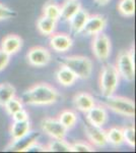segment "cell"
Listing matches in <instances>:
<instances>
[{
    "mask_svg": "<svg viewBox=\"0 0 136 153\" xmlns=\"http://www.w3.org/2000/svg\"><path fill=\"white\" fill-rule=\"evenodd\" d=\"M59 97L56 88L47 83H39L24 93L21 101L28 105H51L56 103Z\"/></svg>",
    "mask_w": 136,
    "mask_h": 153,
    "instance_id": "1",
    "label": "cell"
},
{
    "mask_svg": "<svg viewBox=\"0 0 136 153\" xmlns=\"http://www.w3.org/2000/svg\"><path fill=\"white\" fill-rule=\"evenodd\" d=\"M59 62L61 63V65L68 68L77 76V79H81V80H87L93 73V61L86 56H65V57L59 58Z\"/></svg>",
    "mask_w": 136,
    "mask_h": 153,
    "instance_id": "2",
    "label": "cell"
},
{
    "mask_svg": "<svg viewBox=\"0 0 136 153\" xmlns=\"http://www.w3.org/2000/svg\"><path fill=\"white\" fill-rule=\"evenodd\" d=\"M100 90L104 97L114 95L120 83V75L114 65H105L100 75Z\"/></svg>",
    "mask_w": 136,
    "mask_h": 153,
    "instance_id": "3",
    "label": "cell"
},
{
    "mask_svg": "<svg viewBox=\"0 0 136 153\" xmlns=\"http://www.w3.org/2000/svg\"><path fill=\"white\" fill-rule=\"evenodd\" d=\"M116 68L120 76L127 82H133L135 78V65H134V46L130 50L120 51L116 60Z\"/></svg>",
    "mask_w": 136,
    "mask_h": 153,
    "instance_id": "4",
    "label": "cell"
},
{
    "mask_svg": "<svg viewBox=\"0 0 136 153\" xmlns=\"http://www.w3.org/2000/svg\"><path fill=\"white\" fill-rule=\"evenodd\" d=\"M105 104L112 111L126 117H134L135 105L133 100L122 96H109L105 97Z\"/></svg>",
    "mask_w": 136,
    "mask_h": 153,
    "instance_id": "5",
    "label": "cell"
},
{
    "mask_svg": "<svg viewBox=\"0 0 136 153\" xmlns=\"http://www.w3.org/2000/svg\"><path fill=\"white\" fill-rule=\"evenodd\" d=\"M112 44L110 38L103 32L93 36L91 41V50L95 57L100 61H106L110 57Z\"/></svg>",
    "mask_w": 136,
    "mask_h": 153,
    "instance_id": "6",
    "label": "cell"
},
{
    "mask_svg": "<svg viewBox=\"0 0 136 153\" xmlns=\"http://www.w3.org/2000/svg\"><path fill=\"white\" fill-rule=\"evenodd\" d=\"M41 128L43 132L50 136L52 139H65L67 135V129L59 122L58 118L46 117L42 120Z\"/></svg>",
    "mask_w": 136,
    "mask_h": 153,
    "instance_id": "7",
    "label": "cell"
},
{
    "mask_svg": "<svg viewBox=\"0 0 136 153\" xmlns=\"http://www.w3.org/2000/svg\"><path fill=\"white\" fill-rule=\"evenodd\" d=\"M51 58L52 56L50 51L45 47H42V46L32 47L29 50V52L26 53L28 62L31 65L37 66V68H42V66L49 65Z\"/></svg>",
    "mask_w": 136,
    "mask_h": 153,
    "instance_id": "8",
    "label": "cell"
},
{
    "mask_svg": "<svg viewBox=\"0 0 136 153\" xmlns=\"http://www.w3.org/2000/svg\"><path fill=\"white\" fill-rule=\"evenodd\" d=\"M40 135L37 133H29L28 135L19 138L17 140H12L5 147L4 151L7 152H26V149L31 146L33 143L37 142Z\"/></svg>",
    "mask_w": 136,
    "mask_h": 153,
    "instance_id": "9",
    "label": "cell"
},
{
    "mask_svg": "<svg viewBox=\"0 0 136 153\" xmlns=\"http://www.w3.org/2000/svg\"><path fill=\"white\" fill-rule=\"evenodd\" d=\"M106 27H107V19L102 14H93L88 16L81 33L95 36L96 34L102 33Z\"/></svg>",
    "mask_w": 136,
    "mask_h": 153,
    "instance_id": "10",
    "label": "cell"
},
{
    "mask_svg": "<svg viewBox=\"0 0 136 153\" xmlns=\"http://www.w3.org/2000/svg\"><path fill=\"white\" fill-rule=\"evenodd\" d=\"M85 132L88 141L93 146L102 148L108 144L106 131L103 130L102 127H95L87 124L85 127Z\"/></svg>",
    "mask_w": 136,
    "mask_h": 153,
    "instance_id": "11",
    "label": "cell"
},
{
    "mask_svg": "<svg viewBox=\"0 0 136 153\" xmlns=\"http://www.w3.org/2000/svg\"><path fill=\"white\" fill-rule=\"evenodd\" d=\"M71 37L64 33H53L50 35V46L56 52H66L72 47Z\"/></svg>",
    "mask_w": 136,
    "mask_h": 153,
    "instance_id": "12",
    "label": "cell"
},
{
    "mask_svg": "<svg viewBox=\"0 0 136 153\" xmlns=\"http://www.w3.org/2000/svg\"><path fill=\"white\" fill-rule=\"evenodd\" d=\"M86 113V120L91 126L103 127L108 120V112L102 105H93Z\"/></svg>",
    "mask_w": 136,
    "mask_h": 153,
    "instance_id": "13",
    "label": "cell"
},
{
    "mask_svg": "<svg viewBox=\"0 0 136 153\" xmlns=\"http://www.w3.org/2000/svg\"><path fill=\"white\" fill-rule=\"evenodd\" d=\"M21 47H23V39L14 34L5 36L1 43V49L10 56L18 52Z\"/></svg>",
    "mask_w": 136,
    "mask_h": 153,
    "instance_id": "14",
    "label": "cell"
},
{
    "mask_svg": "<svg viewBox=\"0 0 136 153\" xmlns=\"http://www.w3.org/2000/svg\"><path fill=\"white\" fill-rule=\"evenodd\" d=\"M73 103L76 109L81 112H87L96 104L95 98L87 92H78L74 95Z\"/></svg>",
    "mask_w": 136,
    "mask_h": 153,
    "instance_id": "15",
    "label": "cell"
},
{
    "mask_svg": "<svg viewBox=\"0 0 136 153\" xmlns=\"http://www.w3.org/2000/svg\"><path fill=\"white\" fill-rule=\"evenodd\" d=\"M80 8L81 5L77 0H66L60 6V19L64 22H69Z\"/></svg>",
    "mask_w": 136,
    "mask_h": 153,
    "instance_id": "16",
    "label": "cell"
},
{
    "mask_svg": "<svg viewBox=\"0 0 136 153\" xmlns=\"http://www.w3.org/2000/svg\"><path fill=\"white\" fill-rule=\"evenodd\" d=\"M88 16V12L83 8H80L79 10L75 13V16H73L72 19L69 21V24H70V28L71 31L75 34H79L82 32V29L85 27V25L87 21Z\"/></svg>",
    "mask_w": 136,
    "mask_h": 153,
    "instance_id": "17",
    "label": "cell"
},
{
    "mask_svg": "<svg viewBox=\"0 0 136 153\" xmlns=\"http://www.w3.org/2000/svg\"><path fill=\"white\" fill-rule=\"evenodd\" d=\"M31 132V123L29 120L15 122L13 120L10 127V136L11 140H17L24 136L28 135Z\"/></svg>",
    "mask_w": 136,
    "mask_h": 153,
    "instance_id": "18",
    "label": "cell"
},
{
    "mask_svg": "<svg viewBox=\"0 0 136 153\" xmlns=\"http://www.w3.org/2000/svg\"><path fill=\"white\" fill-rule=\"evenodd\" d=\"M56 79L64 87H69V86H72L76 82L77 76L74 75L68 68L61 65L56 71Z\"/></svg>",
    "mask_w": 136,
    "mask_h": 153,
    "instance_id": "19",
    "label": "cell"
},
{
    "mask_svg": "<svg viewBox=\"0 0 136 153\" xmlns=\"http://www.w3.org/2000/svg\"><path fill=\"white\" fill-rule=\"evenodd\" d=\"M56 21L47 18L45 16H42L37 22V29L39 30L41 34L45 36H50L55 33L56 30Z\"/></svg>",
    "mask_w": 136,
    "mask_h": 153,
    "instance_id": "20",
    "label": "cell"
},
{
    "mask_svg": "<svg viewBox=\"0 0 136 153\" xmlns=\"http://www.w3.org/2000/svg\"><path fill=\"white\" fill-rule=\"evenodd\" d=\"M106 135H107V141L111 145L115 147H119L124 143L123 139V130L122 128L119 127H112L111 129L106 131Z\"/></svg>",
    "mask_w": 136,
    "mask_h": 153,
    "instance_id": "21",
    "label": "cell"
},
{
    "mask_svg": "<svg viewBox=\"0 0 136 153\" xmlns=\"http://www.w3.org/2000/svg\"><path fill=\"white\" fill-rule=\"evenodd\" d=\"M58 120L66 129L70 130L75 126L76 122H77V114H76V112H74L73 110L66 109V110H63V111L59 114Z\"/></svg>",
    "mask_w": 136,
    "mask_h": 153,
    "instance_id": "22",
    "label": "cell"
},
{
    "mask_svg": "<svg viewBox=\"0 0 136 153\" xmlns=\"http://www.w3.org/2000/svg\"><path fill=\"white\" fill-rule=\"evenodd\" d=\"M47 151L50 152H72L71 144L65 139H53L47 146Z\"/></svg>",
    "mask_w": 136,
    "mask_h": 153,
    "instance_id": "23",
    "label": "cell"
},
{
    "mask_svg": "<svg viewBox=\"0 0 136 153\" xmlns=\"http://www.w3.org/2000/svg\"><path fill=\"white\" fill-rule=\"evenodd\" d=\"M117 7L121 16L131 18L135 13V0H119Z\"/></svg>",
    "mask_w": 136,
    "mask_h": 153,
    "instance_id": "24",
    "label": "cell"
},
{
    "mask_svg": "<svg viewBox=\"0 0 136 153\" xmlns=\"http://www.w3.org/2000/svg\"><path fill=\"white\" fill-rule=\"evenodd\" d=\"M15 88L9 83L0 84V105L4 104L15 96Z\"/></svg>",
    "mask_w": 136,
    "mask_h": 153,
    "instance_id": "25",
    "label": "cell"
},
{
    "mask_svg": "<svg viewBox=\"0 0 136 153\" xmlns=\"http://www.w3.org/2000/svg\"><path fill=\"white\" fill-rule=\"evenodd\" d=\"M43 16L57 22L60 19V6L53 2H48L43 7Z\"/></svg>",
    "mask_w": 136,
    "mask_h": 153,
    "instance_id": "26",
    "label": "cell"
},
{
    "mask_svg": "<svg viewBox=\"0 0 136 153\" xmlns=\"http://www.w3.org/2000/svg\"><path fill=\"white\" fill-rule=\"evenodd\" d=\"M3 107L5 108V110L7 111L8 114L12 115L13 113H15L16 111H18V110L23 109L24 105H23V101H21V99H18V98H16L15 96H14L13 98H11L10 100L7 101L5 104H4Z\"/></svg>",
    "mask_w": 136,
    "mask_h": 153,
    "instance_id": "27",
    "label": "cell"
},
{
    "mask_svg": "<svg viewBox=\"0 0 136 153\" xmlns=\"http://www.w3.org/2000/svg\"><path fill=\"white\" fill-rule=\"evenodd\" d=\"M123 139L124 142L130 147H135V129L132 125L123 128Z\"/></svg>",
    "mask_w": 136,
    "mask_h": 153,
    "instance_id": "28",
    "label": "cell"
},
{
    "mask_svg": "<svg viewBox=\"0 0 136 153\" xmlns=\"http://www.w3.org/2000/svg\"><path fill=\"white\" fill-rule=\"evenodd\" d=\"M72 152H93L96 151L93 145L85 141H76L71 144Z\"/></svg>",
    "mask_w": 136,
    "mask_h": 153,
    "instance_id": "29",
    "label": "cell"
},
{
    "mask_svg": "<svg viewBox=\"0 0 136 153\" xmlns=\"http://www.w3.org/2000/svg\"><path fill=\"white\" fill-rule=\"evenodd\" d=\"M16 16V12L12 10L11 8L5 6L4 4L0 3V21H3V19H12Z\"/></svg>",
    "mask_w": 136,
    "mask_h": 153,
    "instance_id": "30",
    "label": "cell"
},
{
    "mask_svg": "<svg viewBox=\"0 0 136 153\" xmlns=\"http://www.w3.org/2000/svg\"><path fill=\"white\" fill-rule=\"evenodd\" d=\"M9 60H10V55H8L2 49H0V71H3L8 65Z\"/></svg>",
    "mask_w": 136,
    "mask_h": 153,
    "instance_id": "31",
    "label": "cell"
},
{
    "mask_svg": "<svg viewBox=\"0 0 136 153\" xmlns=\"http://www.w3.org/2000/svg\"><path fill=\"white\" fill-rule=\"evenodd\" d=\"M12 120H15V122H21V120H29V113L24 109H21L18 111H16L15 113L11 115Z\"/></svg>",
    "mask_w": 136,
    "mask_h": 153,
    "instance_id": "32",
    "label": "cell"
},
{
    "mask_svg": "<svg viewBox=\"0 0 136 153\" xmlns=\"http://www.w3.org/2000/svg\"><path fill=\"white\" fill-rule=\"evenodd\" d=\"M36 151L37 152H45V151H47V147L41 145L40 143L37 141V142L33 143V144L26 149V152H36Z\"/></svg>",
    "mask_w": 136,
    "mask_h": 153,
    "instance_id": "33",
    "label": "cell"
},
{
    "mask_svg": "<svg viewBox=\"0 0 136 153\" xmlns=\"http://www.w3.org/2000/svg\"><path fill=\"white\" fill-rule=\"evenodd\" d=\"M95 2L96 4L101 6H104V5H107V4L110 2V0H95Z\"/></svg>",
    "mask_w": 136,
    "mask_h": 153,
    "instance_id": "34",
    "label": "cell"
}]
</instances>
